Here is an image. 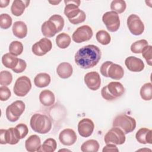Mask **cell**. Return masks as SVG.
<instances>
[{
    "label": "cell",
    "instance_id": "e575fe53",
    "mask_svg": "<svg viewBox=\"0 0 152 152\" xmlns=\"http://www.w3.org/2000/svg\"><path fill=\"white\" fill-rule=\"evenodd\" d=\"M148 45V42L145 39H141L134 42L131 46V50L134 53H141L142 49Z\"/></svg>",
    "mask_w": 152,
    "mask_h": 152
},
{
    "label": "cell",
    "instance_id": "30bf717a",
    "mask_svg": "<svg viewBox=\"0 0 152 152\" xmlns=\"http://www.w3.org/2000/svg\"><path fill=\"white\" fill-rule=\"evenodd\" d=\"M102 21L106 28L110 32L116 31L120 27V19L117 12L110 11L105 12L102 16Z\"/></svg>",
    "mask_w": 152,
    "mask_h": 152
},
{
    "label": "cell",
    "instance_id": "5bb4252c",
    "mask_svg": "<svg viewBox=\"0 0 152 152\" xmlns=\"http://www.w3.org/2000/svg\"><path fill=\"white\" fill-rule=\"evenodd\" d=\"M0 143L1 144L14 145L17 144L20 139L17 135L14 128H10L8 129H1Z\"/></svg>",
    "mask_w": 152,
    "mask_h": 152
},
{
    "label": "cell",
    "instance_id": "ac0fdd59",
    "mask_svg": "<svg viewBox=\"0 0 152 152\" xmlns=\"http://www.w3.org/2000/svg\"><path fill=\"white\" fill-rule=\"evenodd\" d=\"M125 64L128 69L132 72H141L145 66L143 61L141 59L132 56L125 59Z\"/></svg>",
    "mask_w": 152,
    "mask_h": 152
},
{
    "label": "cell",
    "instance_id": "60d3db41",
    "mask_svg": "<svg viewBox=\"0 0 152 152\" xmlns=\"http://www.w3.org/2000/svg\"><path fill=\"white\" fill-rule=\"evenodd\" d=\"M11 95L10 90L5 86H1L0 87V100L1 101L7 100Z\"/></svg>",
    "mask_w": 152,
    "mask_h": 152
},
{
    "label": "cell",
    "instance_id": "d6a6232c",
    "mask_svg": "<svg viewBox=\"0 0 152 152\" xmlns=\"http://www.w3.org/2000/svg\"><path fill=\"white\" fill-rule=\"evenodd\" d=\"M126 8V2L123 0H114L112 1L110 4V9L112 11H115L118 14H121L124 12Z\"/></svg>",
    "mask_w": 152,
    "mask_h": 152
},
{
    "label": "cell",
    "instance_id": "277c9868",
    "mask_svg": "<svg viewBox=\"0 0 152 152\" xmlns=\"http://www.w3.org/2000/svg\"><path fill=\"white\" fill-rule=\"evenodd\" d=\"M100 71L101 74L104 77H110L117 80L121 79L124 75V70L120 65L108 61L102 64L100 68Z\"/></svg>",
    "mask_w": 152,
    "mask_h": 152
},
{
    "label": "cell",
    "instance_id": "7c38bea8",
    "mask_svg": "<svg viewBox=\"0 0 152 152\" xmlns=\"http://www.w3.org/2000/svg\"><path fill=\"white\" fill-rule=\"evenodd\" d=\"M127 26L130 32L135 36L141 35L144 31V25L136 14H131L127 18Z\"/></svg>",
    "mask_w": 152,
    "mask_h": 152
},
{
    "label": "cell",
    "instance_id": "ab89813d",
    "mask_svg": "<svg viewBox=\"0 0 152 152\" xmlns=\"http://www.w3.org/2000/svg\"><path fill=\"white\" fill-rule=\"evenodd\" d=\"M151 52H152V46L151 45L146 46L142 50V55L145 59L147 64L151 66L152 59H151Z\"/></svg>",
    "mask_w": 152,
    "mask_h": 152
},
{
    "label": "cell",
    "instance_id": "484cf974",
    "mask_svg": "<svg viewBox=\"0 0 152 152\" xmlns=\"http://www.w3.org/2000/svg\"><path fill=\"white\" fill-rule=\"evenodd\" d=\"M50 76L48 73L41 72L36 75L34 79L35 86L39 88L48 86L50 83Z\"/></svg>",
    "mask_w": 152,
    "mask_h": 152
},
{
    "label": "cell",
    "instance_id": "9a60e30c",
    "mask_svg": "<svg viewBox=\"0 0 152 152\" xmlns=\"http://www.w3.org/2000/svg\"><path fill=\"white\" fill-rule=\"evenodd\" d=\"M84 83L87 87L93 91L98 90L101 84V78L98 72L91 71L87 73L84 78Z\"/></svg>",
    "mask_w": 152,
    "mask_h": 152
},
{
    "label": "cell",
    "instance_id": "ee69618b",
    "mask_svg": "<svg viewBox=\"0 0 152 152\" xmlns=\"http://www.w3.org/2000/svg\"><path fill=\"white\" fill-rule=\"evenodd\" d=\"M10 2V0H0V7L1 8L7 7L8 5Z\"/></svg>",
    "mask_w": 152,
    "mask_h": 152
},
{
    "label": "cell",
    "instance_id": "8fae6325",
    "mask_svg": "<svg viewBox=\"0 0 152 152\" xmlns=\"http://www.w3.org/2000/svg\"><path fill=\"white\" fill-rule=\"evenodd\" d=\"M93 34L91 28L87 25H83L78 27L73 33L72 39L74 42L80 43L91 39Z\"/></svg>",
    "mask_w": 152,
    "mask_h": 152
},
{
    "label": "cell",
    "instance_id": "f1b7e54d",
    "mask_svg": "<svg viewBox=\"0 0 152 152\" xmlns=\"http://www.w3.org/2000/svg\"><path fill=\"white\" fill-rule=\"evenodd\" d=\"M70 36L65 33L59 34L56 37V43L61 49H65L68 48L71 43Z\"/></svg>",
    "mask_w": 152,
    "mask_h": 152
},
{
    "label": "cell",
    "instance_id": "f546056e",
    "mask_svg": "<svg viewBox=\"0 0 152 152\" xmlns=\"http://www.w3.org/2000/svg\"><path fill=\"white\" fill-rule=\"evenodd\" d=\"M57 147V143L55 139L49 138L46 139L39 150V151L43 152H53Z\"/></svg>",
    "mask_w": 152,
    "mask_h": 152
},
{
    "label": "cell",
    "instance_id": "cb8c5ba5",
    "mask_svg": "<svg viewBox=\"0 0 152 152\" xmlns=\"http://www.w3.org/2000/svg\"><path fill=\"white\" fill-rule=\"evenodd\" d=\"M12 30L14 35L19 38L23 39L27 36V27L25 23L21 21H17L13 24Z\"/></svg>",
    "mask_w": 152,
    "mask_h": 152
},
{
    "label": "cell",
    "instance_id": "f35d334b",
    "mask_svg": "<svg viewBox=\"0 0 152 152\" xmlns=\"http://www.w3.org/2000/svg\"><path fill=\"white\" fill-rule=\"evenodd\" d=\"M49 19L52 20L57 26L59 32H60L64 26V20L63 17L58 14H54L52 15Z\"/></svg>",
    "mask_w": 152,
    "mask_h": 152
},
{
    "label": "cell",
    "instance_id": "4dcf8cb0",
    "mask_svg": "<svg viewBox=\"0 0 152 152\" xmlns=\"http://www.w3.org/2000/svg\"><path fill=\"white\" fill-rule=\"evenodd\" d=\"M140 96L144 100H150L152 99V84L147 83L142 85L140 89Z\"/></svg>",
    "mask_w": 152,
    "mask_h": 152
},
{
    "label": "cell",
    "instance_id": "74e56055",
    "mask_svg": "<svg viewBox=\"0 0 152 152\" xmlns=\"http://www.w3.org/2000/svg\"><path fill=\"white\" fill-rule=\"evenodd\" d=\"M14 129L17 137L20 140L24 138L28 132V129L27 126L26 124L22 123L17 125L14 128Z\"/></svg>",
    "mask_w": 152,
    "mask_h": 152
},
{
    "label": "cell",
    "instance_id": "f6af8a7d",
    "mask_svg": "<svg viewBox=\"0 0 152 152\" xmlns=\"http://www.w3.org/2000/svg\"><path fill=\"white\" fill-rule=\"evenodd\" d=\"M49 2L50 3V4H52L53 5H57V4H58L59 3H60V2H61V1H49Z\"/></svg>",
    "mask_w": 152,
    "mask_h": 152
},
{
    "label": "cell",
    "instance_id": "2e32d148",
    "mask_svg": "<svg viewBox=\"0 0 152 152\" xmlns=\"http://www.w3.org/2000/svg\"><path fill=\"white\" fill-rule=\"evenodd\" d=\"M94 128L93 122L89 118H84L81 119L78 124V131L79 134L83 137H90Z\"/></svg>",
    "mask_w": 152,
    "mask_h": 152
},
{
    "label": "cell",
    "instance_id": "52a82bcc",
    "mask_svg": "<svg viewBox=\"0 0 152 152\" xmlns=\"http://www.w3.org/2000/svg\"><path fill=\"white\" fill-rule=\"evenodd\" d=\"M25 110V104L21 100H16L7 106L6 109V116L7 119L14 122L17 121Z\"/></svg>",
    "mask_w": 152,
    "mask_h": 152
},
{
    "label": "cell",
    "instance_id": "ba28073f",
    "mask_svg": "<svg viewBox=\"0 0 152 152\" xmlns=\"http://www.w3.org/2000/svg\"><path fill=\"white\" fill-rule=\"evenodd\" d=\"M125 140L126 137L124 132L119 128L115 126L108 131L104 137V141L106 144L121 145L125 142Z\"/></svg>",
    "mask_w": 152,
    "mask_h": 152
},
{
    "label": "cell",
    "instance_id": "44dd1931",
    "mask_svg": "<svg viewBox=\"0 0 152 152\" xmlns=\"http://www.w3.org/2000/svg\"><path fill=\"white\" fill-rule=\"evenodd\" d=\"M43 35L46 37H52L58 33V29L55 24L50 19L45 21L41 26Z\"/></svg>",
    "mask_w": 152,
    "mask_h": 152
},
{
    "label": "cell",
    "instance_id": "9c48e42d",
    "mask_svg": "<svg viewBox=\"0 0 152 152\" xmlns=\"http://www.w3.org/2000/svg\"><path fill=\"white\" fill-rule=\"evenodd\" d=\"M31 88L30 79L27 76H21L17 79L15 82L13 91L17 96H25Z\"/></svg>",
    "mask_w": 152,
    "mask_h": 152
},
{
    "label": "cell",
    "instance_id": "4fadbf2b",
    "mask_svg": "<svg viewBox=\"0 0 152 152\" xmlns=\"http://www.w3.org/2000/svg\"><path fill=\"white\" fill-rule=\"evenodd\" d=\"M52 48V44L50 40L44 37L41 39L39 42H36L32 46V52L37 56H43L49 52Z\"/></svg>",
    "mask_w": 152,
    "mask_h": 152
},
{
    "label": "cell",
    "instance_id": "8d00e7d4",
    "mask_svg": "<svg viewBox=\"0 0 152 152\" xmlns=\"http://www.w3.org/2000/svg\"><path fill=\"white\" fill-rule=\"evenodd\" d=\"M12 18L8 14H1L0 15V27L2 29H8L12 24Z\"/></svg>",
    "mask_w": 152,
    "mask_h": 152
},
{
    "label": "cell",
    "instance_id": "603a6c76",
    "mask_svg": "<svg viewBox=\"0 0 152 152\" xmlns=\"http://www.w3.org/2000/svg\"><path fill=\"white\" fill-rule=\"evenodd\" d=\"M56 72L60 78L66 79L71 76L73 72V68L69 63L64 62L58 65L56 68Z\"/></svg>",
    "mask_w": 152,
    "mask_h": 152
},
{
    "label": "cell",
    "instance_id": "7402d4cb",
    "mask_svg": "<svg viewBox=\"0 0 152 152\" xmlns=\"http://www.w3.org/2000/svg\"><path fill=\"white\" fill-rule=\"evenodd\" d=\"M30 1L14 0L11 7L12 14L17 17L20 16L24 12L25 8L28 6Z\"/></svg>",
    "mask_w": 152,
    "mask_h": 152
},
{
    "label": "cell",
    "instance_id": "e0dca14e",
    "mask_svg": "<svg viewBox=\"0 0 152 152\" xmlns=\"http://www.w3.org/2000/svg\"><path fill=\"white\" fill-rule=\"evenodd\" d=\"M59 140L64 145H71L76 142L77 135L73 129L66 128L60 132Z\"/></svg>",
    "mask_w": 152,
    "mask_h": 152
},
{
    "label": "cell",
    "instance_id": "7a4b0ae2",
    "mask_svg": "<svg viewBox=\"0 0 152 152\" xmlns=\"http://www.w3.org/2000/svg\"><path fill=\"white\" fill-rule=\"evenodd\" d=\"M64 2L65 4L64 14L71 24H78L85 21L86 15L83 10L78 8L80 1L65 0Z\"/></svg>",
    "mask_w": 152,
    "mask_h": 152
},
{
    "label": "cell",
    "instance_id": "ffe728a7",
    "mask_svg": "<svg viewBox=\"0 0 152 152\" xmlns=\"http://www.w3.org/2000/svg\"><path fill=\"white\" fill-rule=\"evenodd\" d=\"M41 147V140L37 135H30L25 141V147L28 152L39 151Z\"/></svg>",
    "mask_w": 152,
    "mask_h": 152
},
{
    "label": "cell",
    "instance_id": "3957f363",
    "mask_svg": "<svg viewBox=\"0 0 152 152\" xmlns=\"http://www.w3.org/2000/svg\"><path fill=\"white\" fill-rule=\"evenodd\" d=\"M32 129L39 134H46L52 128V121L49 117L44 114H34L30 121Z\"/></svg>",
    "mask_w": 152,
    "mask_h": 152
},
{
    "label": "cell",
    "instance_id": "83f0119b",
    "mask_svg": "<svg viewBox=\"0 0 152 152\" xmlns=\"http://www.w3.org/2000/svg\"><path fill=\"white\" fill-rule=\"evenodd\" d=\"M99 148V144L95 140H87L81 146V150L83 152H97Z\"/></svg>",
    "mask_w": 152,
    "mask_h": 152
},
{
    "label": "cell",
    "instance_id": "1f68e13d",
    "mask_svg": "<svg viewBox=\"0 0 152 152\" xmlns=\"http://www.w3.org/2000/svg\"><path fill=\"white\" fill-rule=\"evenodd\" d=\"M96 38L97 40L103 45H107L109 44L111 40L109 33L103 30H99L96 33Z\"/></svg>",
    "mask_w": 152,
    "mask_h": 152
},
{
    "label": "cell",
    "instance_id": "4316f807",
    "mask_svg": "<svg viewBox=\"0 0 152 152\" xmlns=\"http://www.w3.org/2000/svg\"><path fill=\"white\" fill-rule=\"evenodd\" d=\"M19 58L11 54L10 53H7L4 54L2 57V64L7 68L12 69L18 64Z\"/></svg>",
    "mask_w": 152,
    "mask_h": 152
},
{
    "label": "cell",
    "instance_id": "d4e9b609",
    "mask_svg": "<svg viewBox=\"0 0 152 152\" xmlns=\"http://www.w3.org/2000/svg\"><path fill=\"white\" fill-rule=\"evenodd\" d=\"M40 103L45 106H50L53 105L55 101V97L52 91L49 90H44L39 94Z\"/></svg>",
    "mask_w": 152,
    "mask_h": 152
},
{
    "label": "cell",
    "instance_id": "d590c367",
    "mask_svg": "<svg viewBox=\"0 0 152 152\" xmlns=\"http://www.w3.org/2000/svg\"><path fill=\"white\" fill-rule=\"evenodd\" d=\"M12 81V75L10 71H2L0 72V84L1 86H8Z\"/></svg>",
    "mask_w": 152,
    "mask_h": 152
},
{
    "label": "cell",
    "instance_id": "6da1fadb",
    "mask_svg": "<svg viewBox=\"0 0 152 152\" xmlns=\"http://www.w3.org/2000/svg\"><path fill=\"white\" fill-rule=\"evenodd\" d=\"M99 48L94 45H88L81 48L75 55V62L83 69H88L96 66L101 58Z\"/></svg>",
    "mask_w": 152,
    "mask_h": 152
},
{
    "label": "cell",
    "instance_id": "8992f818",
    "mask_svg": "<svg viewBox=\"0 0 152 152\" xmlns=\"http://www.w3.org/2000/svg\"><path fill=\"white\" fill-rule=\"evenodd\" d=\"M113 126L121 129L125 134L132 132L136 127V121L134 118L125 114L116 116L113 121Z\"/></svg>",
    "mask_w": 152,
    "mask_h": 152
},
{
    "label": "cell",
    "instance_id": "7bdbcfd3",
    "mask_svg": "<svg viewBox=\"0 0 152 152\" xmlns=\"http://www.w3.org/2000/svg\"><path fill=\"white\" fill-rule=\"evenodd\" d=\"M103 152L104 151H119L118 148L114 144H107L106 146H104L102 150Z\"/></svg>",
    "mask_w": 152,
    "mask_h": 152
},
{
    "label": "cell",
    "instance_id": "836d02e7",
    "mask_svg": "<svg viewBox=\"0 0 152 152\" xmlns=\"http://www.w3.org/2000/svg\"><path fill=\"white\" fill-rule=\"evenodd\" d=\"M23 51V45L18 41H12L9 46V52L11 54L17 56L22 53Z\"/></svg>",
    "mask_w": 152,
    "mask_h": 152
},
{
    "label": "cell",
    "instance_id": "b9f144b4",
    "mask_svg": "<svg viewBox=\"0 0 152 152\" xmlns=\"http://www.w3.org/2000/svg\"><path fill=\"white\" fill-rule=\"evenodd\" d=\"M26 66H27V64L26 61L22 59L19 58L17 65L12 70L15 73H21L26 69Z\"/></svg>",
    "mask_w": 152,
    "mask_h": 152
},
{
    "label": "cell",
    "instance_id": "5b68a950",
    "mask_svg": "<svg viewBox=\"0 0 152 152\" xmlns=\"http://www.w3.org/2000/svg\"><path fill=\"white\" fill-rule=\"evenodd\" d=\"M124 92L125 88L121 83L112 81L102 88L101 94L105 100H112L121 97Z\"/></svg>",
    "mask_w": 152,
    "mask_h": 152
},
{
    "label": "cell",
    "instance_id": "d6986e66",
    "mask_svg": "<svg viewBox=\"0 0 152 152\" xmlns=\"http://www.w3.org/2000/svg\"><path fill=\"white\" fill-rule=\"evenodd\" d=\"M137 141L143 144H152V131L147 128H140L135 134Z\"/></svg>",
    "mask_w": 152,
    "mask_h": 152
}]
</instances>
